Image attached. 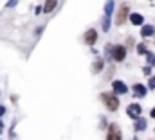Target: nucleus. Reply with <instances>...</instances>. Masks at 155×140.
Returning a JSON list of instances; mask_svg holds the SVG:
<instances>
[{"instance_id": "22", "label": "nucleus", "mask_w": 155, "mask_h": 140, "mask_svg": "<svg viewBox=\"0 0 155 140\" xmlns=\"http://www.w3.org/2000/svg\"><path fill=\"white\" fill-rule=\"evenodd\" d=\"M152 117H153V119H155V108H153V110H152Z\"/></svg>"}, {"instance_id": "13", "label": "nucleus", "mask_w": 155, "mask_h": 140, "mask_svg": "<svg viewBox=\"0 0 155 140\" xmlns=\"http://www.w3.org/2000/svg\"><path fill=\"white\" fill-rule=\"evenodd\" d=\"M112 11H114V0H108V2H107V5H105V14H107V16H110V14H112Z\"/></svg>"}, {"instance_id": "10", "label": "nucleus", "mask_w": 155, "mask_h": 140, "mask_svg": "<svg viewBox=\"0 0 155 140\" xmlns=\"http://www.w3.org/2000/svg\"><path fill=\"white\" fill-rule=\"evenodd\" d=\"M56 5H58V0H47L45 5H43V11L45 13H52L56 9Z\"/></svg>"}, {"instance_id": "5", "label": "nucleus", "mask_w": 155, "mask_h": 140, "mask_svg": "<svg viewBox=\"0 0 155 140\" xmlns=\"http://www.w3.org/2000/svg\"><path fill=\"white\" fill-rule=\"evenodd\" d=\"M126 113H128V117H132V119H137V117H141V106L134 103V104H130V106H128Z\"/></svg>"}, {"instance_id": "4", "label": "nucleus", "mask_w": 155, "mask_h": 140, "mask_svg": "<svg viewBox=\"0 0 155 140\" xmlns=\"http://www.w3.org/2000/svg\"><path fill=\"white\" fill-rule=\"evenodd\" d=\"M107 138L108 140H121V129L117 128L116 124H112L108 128V133H107Z\"/></svg>"}, {"instance_id": "1", "label": "nucleus", "mask_w": 155, "mask_h": 140, "mask_svg": "<svg viewBox=\"0 0 155 140\" xmlns=\"http://www.w3.org/2000/svg\"><path fill=\"white\" fill-rule=\"evenodd\" d=\"M101 101L105 103V106L108 108V110H112V111H116L117 108H119V99H117L114 94H101Z\"/></svg>"}, {"instance_id": "12", "label": "nucleus", "mask_w": 155, "mask_h": 140, "mask_svg": "<svg viewBox=\"0 0 155 140\" xmlns=\"http://www.w3.org/2000/svg\"><path fill=\"white\" fill-rule=\"evenodd\" d=\"M135 131H141V129H146V120L144 119H141V117H137L135 119Z\"/></svg>"}, {"instance_id": "17", "label": "nucleus", "mask_w": 155, "mask_h": 140, "mask_svg": "<svg viewBox=\"0 0 155 140\" xmlns=\"http://www.w3.org/2000/svg\"><path fill=\"white\" fill-rule=\"evenodd\" d=\"M146 56H148V63H150V65H153V63H155V56H153V54H150V52H146Z\"/></svg>"}, {"instance_id": "7", "label": "nucleus", "mask_w": 155, "mask_h": 140, "mask_svg": "<svg viewBox=\"0 0 155 140\" xmlns=\"http://www.w3.org/2000/svg\"><path fill=\"white\" fill-rule=\"evenodd\" d=\"M112 88H114L116 94H126V92H128V86H126L123 81H114V83H112Z\"/></svg>"}, {"instance_id": "19", "label": "nucleus", "mask_w": 155, "mask_h": 140, "mask_svg": "<svg viewBox=\"0 0 155 140\" xmlns=\"http://www.w3.org/2000/svg\"><path fill=\"white\" fill-rule=\"evenodd\" d=\"M150 88H152V90L155 88V77H152V79H150Z\"/></svg>"}, {"instance_id": "11", "label": "nucleus", "mask_w": 155, "mask_h": 140, "mask_svg": "<svg viewBox=\"0 0 155 140\" xmlns=\"http://www.w3.org/2000/svg\"><path fill=\"white\" fill-rule=\"evenodd\" d=\"M155 29L153 25H143V29H141V36L143 38H148V36H153Z\"/></svg>"}, {"instance_id": "16", "label": "nucleus", "mask_w": 155, "mask_h": 140, "mask_svg": "<svg viewBox=\"0 0 155 140\" xmlns=\"http://www.w3.org/2000/svg\"><path fill=\"white\" fill-rule=\"evenodd\" d=\"M148 50H146V45H143V43H139L137 45V54H146Z\"/></svg>"}, {"instance_id": "3", "label": "nucleus", "mask_w": 155, "mask_h": 140, "mask_svg": "<svg viewBox=\"0 0 155 140\" xmlns=\"http://www.w3.org/2000/svg\"><path fill=\"white\" fill-rule=\"evenodd\" d=\"M124 58H126V47H123V45H116L114 50H112V59H116V61H123Z\"/></svg>"}, {"instance_id": "21", "label": "nucleus", "mask_w": 155, "mask_h": 140, "mask_svg": "<svg viewBox=\"0 0 155 140\" xmlns=\"http://www.w3.org/2000/svg\"><path fill=\"white\" fill-rule=\"evenodd\" d=\"M2 131H4V122L0 120V133H2Z\"/></svg>"}, {"instance_id": "18", "label": "nucleus", "mask_w": 155, "mask_h": 140, "mask_svg": "<svg viewBox=\"0 0 155 140\" xmlns=\"http://www.w3.org/2000/svg\"><path fill=\"white\" fill-rule=\"evenodd\" d=\"M16 4H18V0H9V2H7V4H5V7H7V9H9V7H15V5H16Z\"/></svg>"}, {"instance_id": "8", "label": "nucleus", "mask_w": 155, "mask_h": 140, "mask_svg": "<svg viewBox=\"0 0 155 140\" xmlns=\"http://www.w3.org/2000/svg\"><path fill=\"white\" fill-rule=\"evenodd\" d=\"M132 90H134L135 97H144V95H146V92H148V90H146V86H144V84H139V83H137V84H134V88H132Z\"/></svg>"}, {"instance_id": "15", "label": "nucleus", "mask_w": 155, "mask_h": 140, "mask_svg": "<svg viewBox=\"0 0 155 140\" xmlns=\"http://www.w3.org/2000/svg\"><path fill=\"white\" fill-rule=\"evenodd\" d=\"M103 29H105V31L110 29V16H105V18H103Z\"/></svg>"}, {"instance_id": "14", "label": "nucleus", "mask_w": 155, "mask_h": 140, "mask_svg": "<svg viewBox=\"0 0 155 140\" xmlns=\"http://www.w3.org/2000/svg\"><path fill=\"white\" fill-rule=\"evenodd\" d=\"M103 67H105V61H103V59H96V61H94V72L103 70Z\"/></svg>"}, {"instance_id": "20", "label": "nucleus", "mask_w": 155, "mask_h": 140, "mask_svg": "<svg viewBox=\"0 0 155 140\" xmlns=\"http://www.w3.org/2000/svg\"><path fill=\"white\" fill-rule=\"evenodd\" d=\"M4 113H5V106H2V104H0V117H2Z\"/></svg>"}, {"instance_id": "2", "label": "nucleus", "mask_w": 155, "mask_h": 140, "mask_svg": "<svg viewBox=\"0 0 155 140\" xmlns=\"http://www.w3.org/2000/svg\"><path fill=\"white\" fill-rule=\"evenodd\" d=\"M126 16H128V4H123L117 11V16H116V24L117 25H123L126 22Z\"/></svg>"}, {"instance_id": "6", "label": "nucleus", "mask_w": 155, "mask_h": 140, "mask_svg": "<svg viewBox=\"0 0 155 140\" xmlns=\"http://www.w3.org/2000/svg\"><path fill=\"white\" fill-rule=\"evenodd\" d=\"M96 40H97V33H96L94 29H88V31L85 33V43L94 45V43H96Z\"/></svg>"}, {"instance_id": "9", "label": "nucleus", "mask_w": 155, "mask_h": 140, "mask_svg": "<svg viewBox=\"0 0 155 140\" xmlns=\"http://www.w3.org/2000/svg\"><path fill=\"white\" fill-rule=\"evenodd\" d=\"M130 22H132L134 25H143V24H144V16L139 14V13H132V14H130Z\"/></svg>"}]
</instances>
